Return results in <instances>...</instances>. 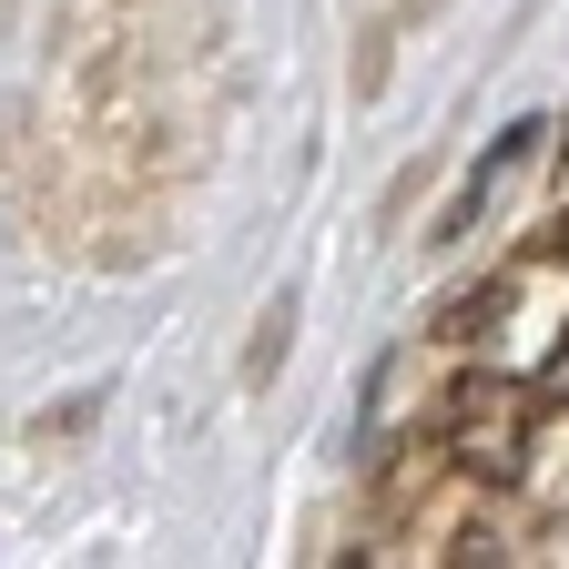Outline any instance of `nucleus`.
<instances>
[{"label": "nucleus", "mask_w": 569, "mask_h": 569, "mask_svg": "<svg viewBox=\"0 0 569 569\" xmlns=\"http://www.w3.org/2000/svg\"><path fill=\"white\" fill-rule=\"evenodd\" d=\"M427 458H448V478H478V488H519L529 458H539V387L519 377H448L438 417H427Z\"/></svg>", "instance_id": "nucleus-1"}, {"label": "nucleus", "mask_w": 569, "mask_h": 569, "mask_svg": "<svg viewBox=\"0 0 569 569\" xmlns=\"http://www.w3.org/2000/svg\"><path fill=\"white\" fill-rule=\"evenodd\" d=\"M529 488H539V519L569 529V438H549V448L529 458Z\"/></svg>", "instance_id": "nucleus-2"}, {"label": "nucleus", "mask_w": 569, "mask_h": 569, "mask_svg": "<svg viewBox=\"0 0 569 569\" xmlns=\"http://www.w3.org/2000/svg\"><path fill=\"white\" fill-rule=\"evenodd\" d=\"M498 316H509V284H478V296H458V316H438V346H468V336H488Z\"/></svg>", "instance_id": "nucleus-3"}, {"label": "nucleus", "mask_w": 569, "mask_h": 569, "mask_svg": "<svg viewBox=\"0 0 569 569\" xmlns=\"http://www.w3.org/2000/svg\"><path fill=\"white\" fill-rule=\"evenodd\" d=\"M539 397H559V407H569V336H559V356H549V377H539Z\"/></svg>", "instance_id": "nucleus-4"}, {"label": "nucleus", "mask_w": 569, "mask_h": 569, "mask_svg": "<svg viewBox=\"0 0 569 569\" xmlns=\"http://www.w3.org/2000/svg\"><path fill=\"white\" fill-rule=\"evenodd\" d=\"M549 254H569V213H559V224H549Z\"/></svg>", "instance_id": "nucleus-5"}]
</instances>
